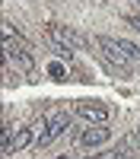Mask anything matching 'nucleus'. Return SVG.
I'll return each instance as SVG.
<instances>
[{
  "label": "nucleus",
  "instance_id": "f257e3e1",
  "mask_svg": "<svg viewBox=\"0 0 140 159\" xmlns=\"http://www.w3.org/2000/svg\"><path fill=\"white\" fill-rule=\"evenodd\" d=\"M96 48H99V54L105 57L111 67H118V70H121V76H127V70H131V61H127V54L121 51V42H118V38L96 35Z\"/></svg>",
  "mask_w": 140,
  "mask_h": 159
},
{
  "label": "nucleus",
  "instance_id": "f03ea898",
  "mask_svg": "<svg viewBox=\"0 0 140 159\" xmlns=\"http://www.w3.org/2000/svg\"><path fill=\"white\" fill-rule=\"evenodd\" d=\"M45 35H48V42H57V45H64V48H86V35H80L76 29H70V25H64V22H48V29H45Z\"/></svg>",
  "mask_w": 140,
  "mask_h": 159
},
{
  "label": "nucleus",
  "instance_id": "7ed1b4c3",
  "mask_svg": "<svg viewBox=\"0 0 140 159\" xmlns=\"http://www.w3.org/2000/svg\"><path fill=\"white\" fill-rule=\"evenodd\" d=\"M76 115H80L86 124H108L111 108L102 105V102H96V99H83V102H76Z\"/></svg>",
  "mask_w": 140,
  "mask_h": 159
},
{
  "label": "nucleus",
  "instance_id": "20e7f679",
  "mask_svg": "<svg viewBox=\"0 0 140 159\" xmlns=\"http://www.w3.org/2000/svg\"><path fill=\"white\" fill-rule=\"evenodd\" d=\"M70 130V118L67 115H57V118H51L48 121V127L42 130V137H38V147H51L61 134H67Z\"/></svg>",
  "mask_w": 140,
  "mask_h": 159
},
{
  "label": "nucleus",
  "instance_id": "39448f33",
  "mask_svg": "<svg viewBox=\"0 0 140 159\" xmlns=\"http://www.w3.org/2000/svg\"><path fill=\"white\" fill-rule=\"evenodd\" d=\"M108 140H111V130L105 124H89L83 134H80V143L89 147V150H96V147H102V143H108Z\"/></svg>",
  "mask_w": 140,
  "mask_h": 159
},
{
  "label": "nucleus",
  "instance_id": "423d86ee",
  "mask_svg": "<svg viewBox=\"0 0 140 159\" xmlns=\"http://www.w3.org/2000/svg\"><path fill=\"white\" fill-rule=\"evenodd\" d=\"M134 153H137V150L131 147V140L124 137L118 147H111V150H105V153H99V159H131Z\"/></svg>",
  "mask_w": 140,
  "mask_h": 159
},
{
  "label": "nucleus",
  "instance_id": "0eeeda50",
  "mask_svg": "<svg viewBox=\"0 0 140 159\" xmlns=\"http://www.w3.org/2000/svg\"><path fill=\"white\" fill-rule=\"evenodd\" d=\"M124 22H127V25H131V29H134V32H140V16H127Z\"/></svg>",
  "mask_w": 140,
  "mask_h": 159
},
{
  "label": "nucleus",
  "instance_id": "6e6552de",
  "mask_svg": "<svg viewBox=\"0 0 140 159\" xmlns=\"http://www.w3.org/2000/svg\"><path fill=\"white\" fill-rule=\"evenodd\" d=\"M127 140H131V147H134V150H140V127H137V130H134V134L127 137Z\"/></svg>",
  "mask_w": 140,
  "mask_h": 159
}]
</instances>
